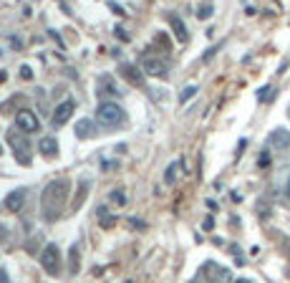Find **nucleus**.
I'll return each instance as SVG.
<instances>
[{"label": "nucleus", "mask_w": 290, "mask_h": 283, "mask_svg": "<svg viewBox=\"0 0 290 283\" xmlns=\"http://www.w3.org/2000/svg\"><path fill=\"white\" fill-rule=\"evenodd\" d=\"M66 195H68V182L66 180H56L51 185H46L41 205H43V218L46 220H56L66 205Z\"/></svg>", "instance_id": "obj_1"}, {"label": "nucleus", "mask_w": 290, "mask_h": 283, "mask_svg": "<svg viewBox=\"0 0 290 283\" xmlns=\"http://www.w3.org/2000/svg\"><path fill=\"white\" fill-rule=\"evenodd\" d=\"M96 119L101 122V124H121L124 119H126V114H124V109L116 104V101H101L99 106H96Z\"/></svg>", "instance_id": "obj_2"}, {"label": "nucleus", "mask_w": 290, "mask_h": 283, "mask_svg": "<svg viewBox=\"0 0 290 283\" xmlns=\"http://www.w3.org/2000/svg\"><path fill=\"white\" fill-rule=\"evenodd\" d=\"M41 266H43V271L48 273V276H58L61 273V251H58L56 243H48L43 253H41Z\"/></svg>", "instance_id": "obj_3"}, {"label": "nucleus", "mask_w": 290, "mask_h": 283, "mask_svg": "<svg viewBox=\"0 0 290 283\" xmlns=\"http://www.w3.org/2000/svg\"><path fill=\"white\" fill-rule=\"evenodd\" d=\"M15 129L23 131V134H33V131H38V129H41V122H38L35 111H30V109H21V111L15 114Z\"/></svg>", "instance_id": "obj_4"}, {"label": "nucleus", "mask_w": 290, "mask_h": 283, "mask_svg": "<svg viewBox=\"0 0 290 283\" xmlns=\"http://www.w3.org/2000/svg\"><path fill=\"white\" fill-rule=\"evenodd\" d=\"M73 111H76V101H73V99H63L61 104H56V109H53V114H51L53 126L66 124V122L73 117Z\"/></svg>", "instance_id": "obj_5"}, {"label": "nucleus", "mask_w": 290, "mask_h": 283, "mask_svg": "<svg viewBox=\"0 0 290 283\" xmlns=\"http://www.w3.org/2000/svg\"><path fill=\"white\" fill-rule=\"evenodd\" d=\"M8 139H10V147H13V155H15V159H18L21 164H26V167H28V164H30V147H28V142H26L23 137H18L15 131H10V134H8Z\"/></svg>", "instance_id": "obj_6"}, {"label": "nucleus", "mask_w": 290, "mask_h": 283, "mask_svg": "<svg viewBox=\"0 0 290 283\" xmlns=\"http://www.w3.org/2000/svg\"><path fill=\"white\" fill-rule=\"evenodd\" d=\"M204 273L215 283H232L230 271H227V268H220V266H215V263H204Z\"/></svg>", "instance_id": "obj_7"}, {"label": "nucleus", "mask_w": 290, "mask_h": 283, "mask_svg": "<svg viewBox=\"0 0 290 283\" xmlns=\"http://www.w3.org/2000/svg\"><path fill=\"white\" fill-rule=\"evenodd\" d=\"M121 76L129 81V84H134V86H144V76H142V71H137L131 63H121Z\"/></svg>", "instance_id": "obj_8"}, {"label": "nucleus", "mask_w": 290, "mask_h": 283, "mask_svg": "<svg viewBox=\"0 0 290 283\" xmlns=\"http://www.w3.org/2000/svg\"><path fill=\"white\" fill-rule=\"evenodd\" d=\"M142 71L149 73V76H164V73H167V66H164L162 59H144V63H142Z\"/></svg>", "instance_id": "obj_9"}, {"label": "nucleus", "mask_w": 290, "mask_h": 283, "mask_svg": "<svg viewBox=\"0 0 290 283\" xmlns=\"http://www.w3.org/2000/svg\"><path fill=\"white\" fill-rule=\"evenodd\" d=\"M23 200H26V190H18V192H10L5 197V205H8V210H21Z\"/></svg>", "instance_id": "obj_10"}, {"label": "nucleus", "mask_w": 290, "mask_h": 283, "mask_svg": "<svg viewBox=\"0 0 290 283\" xmlns=\"http://www.w3.org/2000/svg\"><path fill=\"white\" fill-rule=\"evenodd\" d=\"M38 149H41V155H46V157H53V155L58 152L56 139H53V137H43V139H41V144H38Z\"/></svg>", "instance_id": "obj_11"}, {"label": "nucleus", "mask_w": 290, "mask_h": 283, "mask_svg": "<svg viewBox=\"0 0 290 283\" xmlns=\"http://www.w3.org/2000/svg\"><path fill=\"white\" fill-rule=\"evenodd\" d=\"M172 31H174V35L179 38V43H187V41H189V33H187L184 23H182L179 18H172Z\"/></svg>", "instance_id": "obj_12"}, {"label": "nucleus", "mask_w": 290, "mask_h": 283, "mask_svg": "<svg viewBox=\"0 0 290 283\" xmlns=\"http://www.w3.org/2000/svg\"><path fill=\"white\" fill-rule=\"evenodd\" d=\"M91 131H93V122H91V119H81V122L76 124V137H79V139L88 137Z\"/></svg>", "instance_id": "obj_13"}, {"label": "nucleus", "mask_w": 290, "mask_h": 283, "mask_svg": "<svg viewBox=\"0 0 290 283\" xmlns=\"http://www.w3.org/2000/svg\"><path fill=\"white\" fill-rule=\"evenodd\" d=\"M273 142H280L278 147H288L290 134L288 131H283V129H278V131H273V137H270V144H273Z\"/></svg>", "instance_id": "obj_14"}, {"label": "nucleus", "mask_w": 290, "mask_h": 283, "mask_svg": "<svg viewBox=\"0 0 290 283\" xmlns=\"http://www.w3.org/2000/svg\"><path fill=\"white\" fill-rule=\"evenodd\" d=\"M177 172H179V167H177V162H172V164L167 167V175H164V182H167V185H174V180H177Z\"/></svg>", "instance_id": "obj_15"}, {"label": "nucleus", "mask_w": 290, "mask_h": 283, "mask_svg": "<svg viewBox=\"0 0 290 283\" xmlns=\"http://www.w3.org/2000/svg\"><path fill=\"white\" fill-rule=\"evenodd\" d=\"M195 94H197V86H187V89H184V91L179 94V101L184 104V101H189V99H192Z\"/></svg>", "instance_id": "obj_16"}, {"label": "nucleus", "mask_w": 290, "mask_h": 283, "mask_svg": "<svg viewBox=\"0 0 290 283\" xmlns=\"http://www.w3.org/2000/svg\"><path fill=\"white\" fill-rule=\"evenodd\" d=\"M71 271H73V273L79 271V253H76V246L71 248Z\"/></svg>", "instance_id": "obj_17"}, {"label": "nucleus", "mask_w": 290, "mask_h": 283, "mask_svg": "<svg viewBox=\"0 0 290 283\" xmlns=\"http://www.w3.org/2000/svg\"><path fill=\"white\" fill-rule=\"evenodd\" d=\"M212 10H215L212 5H204V8L197 10V18H209V15H212Z\"/></svg>", "instance_id": "obj_18"}, {"label": "nucleus", "mask_w": 290, "mask_h": 283, "mask_svg": "<svg viewBox=\"0 0 290 283\" xmlns=\"http://www.w3.org/2000/svg\"><path fill=\"white\" fill-rule=\"evenodd\" d=\"M258 164H260L262 169H265V167H270V152H262L260 157H258Z\"/></svg>", "instance_id": "obj_19"}, {"label": "nucleus", "mask_w": 290, "mask_h": 283, "mask_svg": "<svg viewBox=\"0 0 290 283\" xmlns=\"http://www.w3.org/2000/svg\"><path fill=\"white\" fill-rule=\"evenodd\" d=\"M111 200L119 202V205H124V192H111Z\"/></svg>", "instance_id": "obj_20"}, {"label": "nucleus", "mask_w": 290, "mask_h": 283, "mask_svg": "<svg viewBox=\"0 0 290 283\" xmlns=\"http://www.w3.org/2000/svg\"><path fill=\"white\" fill-rule=\"evenodd\" d=\"M267 96H270V89H267V86H265V89H260V91H258V99H260V101H265V99H267Z\"/></svg>", "instance_id": "obj_21"}, {"label": "nucleus", "mask_w": 290, "mask_h": 283, "mask_svg": "<svg viewBox=\"0 0 290 283\" xmlns=\"http://www.w3.org/2000/svg\"><path fill=\"white\" fill-rule=\"evenodd\" d=\"M0 283H10V278H8V271H5V268H0Z\"/></svg>", "instance_id": "obj_22"}, {"label": "nucleus", "mask_w": 290, "mask_h": 283, "mask_svg": "<svg viewBox=\"0 0 290 283\" xmlns=\"http://www.w3.org/2000/svg\"><path fill=\"white\" fill-rule=\"evenodd\" d=\"M202 228H204V230H212V228H215V222H212V218H207Z\"/></svg>", "instance_id": "obj_23"}, {"label": "nucleus", "mask_w": 290, "mask_h": 283, "mask_svg": "<svg viewBox=\"0 0 290 283\" xmlns=\"http://www.w3.org/2000/svg\"><path fill=\"white\" fill-rule=\"evenodd\" d=\"M232 283H253V281H247V278H237V281H232Z\"/></svg>", "instance_id": "obj_24"}, {"label": "nucleus", "mask_w": 290, "mask_h": 283, "mask_svg": "<svg viewBox=\"0 0 290 283\" xmlns=\"http://www.w3.org/2000/svg\"><path fill=\"white\" fill-rule=\"evenodd\" d=\"M285 192H288V197H290V180H288V187H285Z\"/></svg>", "instance_id": "obj_25"}, {"label": "nucleus", "mask_w": 290, "mask_h": 283, "mask_svg": "<svg viewBox=\"0 0 290 283\" xmlns=\"http://www.w3.org/2000/svg\"><path fill=\"white\" fill-rule=\"evenodd\" d=\"M288 117H290V109H288Z\"/></svg>", "instance_id": "obj_26"}]
</instances>
